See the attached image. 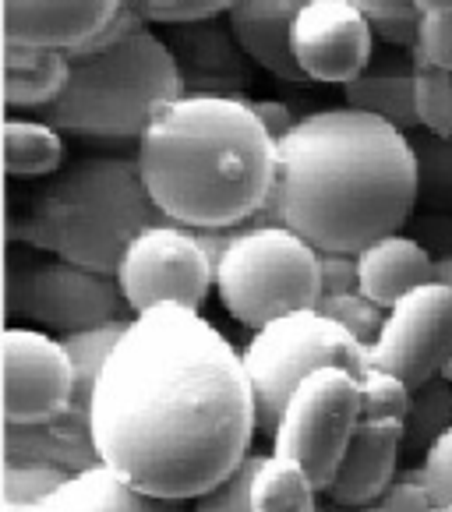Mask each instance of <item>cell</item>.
Instances as JSON below:
<instances>
[{
	"instance_id": "1",
	"label": "cell",
	"mask_w": 452,
	"mask_h": 512,
	"mask_svg": "<svg viewBox=\"0 0 452 512\" xmlns=\"http://www.w3.org/2000/svg\"><path fill=\"white\" fill-rule=\"evenodd\" d=\"M89 431L96 460L124 481L195 502L248 460L258 435L241 350L198 311L131 315L92 389Z\"/></svg>"
},
{
	"instance_id": "2",
	"label": "cell",
	"mask_w": 452,
	"mask_h": 512,
	"mask_svg": "<svg viewBox=\"0 0 452 512\" xmlns=\"http://www.w3.org/2000/svg\"><path fill=\"white\" fill-rule=\"evenodd\" d=\"M417 209V156L407 131L354 106H329L279 138L272 219L332 255L407 230Z\"/></svg>"
},
{
	"instance_id": "3",
	"label": "cell",
	"mask_w": 452,
	"mask_h": 512,
	"mask_svg": "<svg viewBox=\"0 0 452 512\" xmlns=\"http://www.w3.org/2000/svg\"><path fill=\"white\" fill-rule=\"evenodd\" d=\"M135 159L156 209L188 230L248 226L276 195L279 142L244 96H181L159 106Z\"/></svg>"
},
{
	"instance_id": "4",
	"label": "cell",
	"mask_w": 452,
	"mask_h": 512,
	"mask_svg": "<svg viewBox=\"0 0 452 512\" xmlns=\"http://www.w3.org/2000/svg\"><path fill=\"white\" fill-rule=\"evenodd\" d=\"M163 219L135 156H89L53 174L32 198L22 241L53 258L117 276L128 244Z\"/></svg>"
},
{
	"instance_id": "5",
	"label": "cell",
	"mask_w": 452,
	"mask_h": 512,
	"mask_svg": "<svg viewBox=\"0 0 452 512\" xmlns=\"http://www.w3.org/2000/svg\"><path fill=\"white\" fill-rule=\"evenodd\" d=\"M184 96V71L166 39L145 25L110 50L71 53V78L39 121L89 142H142L159 106Z\"/></svg>"
},
{
	"instance_id": "6",
	"label": "cell",
	"mask_w": 452,
	"mask_h": 512,
	"mask_svg": "<svg viewBox=\"0 0 452 512\" xmlns=\"http://www.w3.org/2000/svg\"><path fill=\"white\" fill-rule=\"evenodd\" d=\"M216 294L226 315L251 332L294 311H311L322 301V251L297 230L276 223H248L216 258Z\"/></svg>"
},
{
	"instance_id": "7",
	"label": "cell",
	"mask_w": 452,
	"mask_h": 512,
	"mask_svg": "<svg viewBox=\"0 0 452 512\" xmlns=\"http://www.w3.org/2000/svg\"><path fill=\"white\" fill-rule=\"evenodd\" d=\"M244 371L255 389L258 435L272 438L276 421L287 407L290 392L318 368H347L354 375H368V347L336 318L322 315L318 308L294 311L276 322L251 332L248 347L241 350Z\"/></svg>"
},
{
	"instance_id": "8",
	"label": "cell",
	"mask_w": 452,
	"mask_h": 512,
	"mask_svg": "<svg viewBox=\"0 0 452 512\" xmlns=\"http://www.w3.org/2000/svg\"><path fill=\"white\" fill-rule=\"evenodd\" d=\"M364 414L361 375L347 368H318L290 392L272 431V452L294 460L318 491H329L347 445Z\"/></svg>"
},
{
	"instance_id": "9",
	"label": "cell",
	"mask_w": 452,
	"mask_h": 512,
	"mask_svg": "<svg viewBox=\"0 0 452 512\" xmlns=\"http://www.w3.org/2000/svg\"><path fill=\"white\" fill-rule=\"evenodd\" d=\"M223 244L226 234L212 241L205 230H188L170 219L145 226L117 265V283L131 315H142L159 304L202 311L216 290V258Z\"/></svg>"
},
{
	"instance_id": "10",
	"label": "cell",
	"mask_w": 452,
	"mask_h": 512,
	"mask_svg": "<svg viewBox=\"0 0 452 512\" xmlns=\"http://www.w3.org/2000/svg\"><path fill=\"white\" fill-rule=\"evenodd\" d=\"M361 385L364 414L329 484V498L343 509H368L378 502L392 477L400 474V452L407 449V410L414 396L407 382L385 371H368Z\"/></svg>"
},
{
	"instance_id": "11",
	"label": "cell",
	"mask_w": 452,
	"mask_h": 512,
	"mask_svg": "<svg viewBox=\"0 0 452 512\" xmlns=\"http://www.w3.org/2000/svg\"><path fill=\"white\" fill-rule=\"evenodd\" d=\"M452 361V287L431 279L424 287L385 311L382 332L368 347L371 371H385L407 382V389H421L431 378H442Z\"/></svg>"
},
{
	"instance_id": "12",
	"label": "cell",
	"mask_w": 452,
	"mask_h": 512,
	"mask_svg": "<svg viewBox=\"0 0 452 512\" xmlns=\"http://www.w3.org/2000/svg\"><path fill=\"white\" fill-rule=\"evenodd\" d=\"M4 350V424L43 428L61 421L75 403L78 375L61 339L29 325H8Z\"/></svg>"
},
{
	"instance_id": "13",
	"label": "cell",
	"mask_w": 452,
	"mask_h": 512,
	"mask_svg": "<svg viewBox=\"0 0 452 512\" xmlns=\"http://www.w3.org/2000/svg\"><path fill=\"white\" fill-rule=\"evenodd\" d=\"M124 311L131 308L117 276L64 262V258H46L32 265L22 315H29L43 329L68 336V332H82L92 325L117 322L124 318Z\"/></svg>"
},
{
	"instance_id": "14",
	"label": "cell",
	"mask_w": 452,
	"mask_h": 512,
	"mask_svg": "<svg viewBox=\"0 0 452 512\" xmlns=\"http://www.w3.org/2000/svg\"><path fill=\"white\" fill-rule=\"evenodd\" d=\"M290 53L308 82L347 85L375 61V29L350 0H308L290 32Z\"/></svg>"
},
{
	"instance_id": "15",
	"label": "cell",
	"mask_w": 452,
	"mask_h": 512,
	"mask_svg": "<svg viewBox=\"0 0 452 512\" xmlns=\"http://www.w3.org/2000/svg\"><path fill=\"white\" fill-rule=\"evenodd\" d=\"M128 0H4V43L78 53Z\"/></svg>"
},
{
	"instance_id": "16",
	"label": "cell",
	"mask_w": 452,
	"mask_h": 512,
	"mask_svg": "<svg viewBox=\"0 0 452 512\" xmlns=\"http://www.w3.org/2000/svg\"><path fill=\"white\" fill-rule=\"evenodd\" d=\"M170 50L184 71V96H241V43L212 18L170 25Z\"/></svg>"
},
{
	"instance_id": "17",
	"label": "cell",
	"mask_w": 452,
	"mask_h": 512,
	"mask_svg": "<svg viewBox=\"0 0 452 512\" xmlns=\"http://www.w3.org/2000/svg\"><path fill=\"white\" fill-rule=\"evenodd\" d=\"M304 4L308 0H237L226 11V25L262 71L283 82H308L290 53V32Z\"/></svg>"
},
{
	"instance_id": "18",
	"label": "cell",
	"mask_w": 452,
	"mask_h": 512,
	"mask_svg": "<svg viewBox=\"0 0 452 512\" xmlns=\"http://www.w3.org/2000/svg\"><path fill=\"white\" fill-rule=\"evenodd\" d=\"M357 269H361V294L385 311L410 290L438 279V262L403 230L368 244L357 255Z\"/></svg>"
},
{
	"instance_id": "19",
	"label": "cell",
	"mask_w": 452,
	"mask_h": 512,
	"mask_svg": "<svg viewBox=\"0 0 452 512\" xmlns=\"http://www.w3.org/2000/svg\"><path fill=\"white\" fill-rule=\"evenodd\" d=\"M36 509L39 512H188L174 498H159L135 488L117 470L106 467V463H92V467L71 474Z\"/></svg>"
},
{
	"instance_id": "20",
	"label": "cell",
	"mask_w": 452,
	"mask_h": 512,
	"mask_svg": "<svg viewBox=\"0 0 452 512\" xmlns=\"http://www.w3.org/2000/svg\"><path fill=\"white\" fill-rule=\"evenodd\" d=\"M417 64L410 57H375L354 82L343 85V103L354 110L375 113L392 128L414 131L421 128L417 121Z\"/></svg>"
},
{
	"instance_id": "21",
	"label": "cell",
	"mask_w": 452,
	"mask_h": 512,
	"mask_svg": "<svg viewBox=\"0 0 452 512\" xmlns=\"http://www.w3.org/2000/svg\"><path fill=\"white\" fill-rule=\"evenodd\" d=\"M71 78V53L4 43V103L8 110H46Z\"/></svg>"
},
{
	"instance_id": "22",
	"label": "cell",
	"mask_w": 452,
	"mask_h": 512,
	"mask_svg": "<svg viewBox=\"0 0 452 512\" xmlns=\"http://www.w3.org/2000/svg\"><path fill=\"white\" fill-rule=\"evenodd\" d=\"M64 142L61 131L46 121H29L11 113L4 121V166L15 181H36V177L61 174Z\"/></svg>"
},
{
	"instance_id": "23",
	"label": "cell",
	"mask_w": 452,
	"mask_h": 512,
	"mask_svg": "<svg viewBox=\"0 0 452 512\" xmlns=\"http://www.w3.org/2000/svg\"><path fill=\"white\" fill-rule=\"evenodd\" d=\"M315 495L318 488L294 460L269 452L251 488V505L255 512H318Z\"/></svg>"
},
{
	"instance_id": "24",
	"label": "cell",
	"mask_w": 452,
	"mask_h": 512,
	"mask_svg": "<svg viewBox=\"0 0 452 512\" xmlns=\"http://www.w3.org/2000/svg\"><path fill=\"white\" fill-rule=\"evenodd\" d=\"M417 156V205L424 212H452V135L410 138Z\"/></svg>"
},
{
	"instance_id": "25",
	"label": "cell",
	"mask_w": 452,
	"mask_h": 512,
	"mask_svg": "<svg viewBox=\"0 0 452 512\" xmlns=\"http://www.w3.org/2000/svg\"><path fill=\"white\" fill-rule=\"evenodd\" d=\"M452 424V382L431 378L414 389L407 410V449H428Z\"/></svg>"
},
{
	"instance_id": "26",
	"label": "cell",
	"mask_w": 452,
	"mask_h": 512,
	"mask_svg": "<svg viewBox=\"0 0 452 512\" xmlns=\"http://www.w3.org/2000/svg\"><path fill=\"white\" fill-rule=\"evenodd\" d=\"M68 477L71 470H64L61 463L32 460V456H8V467H4V502L39 505L61 488Z\"/></svg>"
},
{
	"instance_id": "27",
	"label": "cell",
	"mask_w": 452,
	"mask_h": 512,
	"mask_svg": "<svg viewBox=\"0 0 452 512\" xmlns=\"http://www.w3.org/2000/svg\"><path fill=\"white\" fill-rule=\"evenodd\" d=\"M414 53V50H410ZM417 64V121L428 135H452V71L435 68L414 53Z\"/></svg>"
},
{
	"instance_id": "28",
	"label": "cell",
	"mask_w": 452,
	"mask_h": 512,
	"mask_svg": "<svg viewBox=\"0 0 452 512\" xmlns=\"http://www.w3.org/2000/svg\"><path fill=\"white\" fill-rule=\"evenodd\" d=\"M262 463H265V456L251 452L248 460L226 477V481H219L216 488L198 495L188 512H255V505H251V488H255V477H258V470H262Z\"/></svg>"
},
{
	"instance_id": "29",
	"label": "cell",
	"mask_w": 452,
	"mask_h": 512,
	"mask_svg": "<svg viewBox=\"0 0 452 512\" xmlns=\"http://www.w3.org/2000/svg\"><path fill=\"white\" fill-rule=\"evenodd\" d=\"M318 311L336 318L343 329L354 332L364 347L375 343V336L382 332V322H385V308H378L375 301H368L361 290H350V294H325L322 301H318Z\"/></svg>"
},
{
	"instance_id": "30",
	"label": "cell",
	"mask_w": 452,
	"mask_h": 512,
	"mask_svg": "<svg viewBox=\"0 0 452 512\" xmlns=\"http://www.w3.org/2000/svg\"><path fill=\"white\" fill-rule=\"evenodd\" d=\"M424 484L438 509H452V424L424 449Z\"/></svg>"
},
{
	"instance_id": "31",
	"label": "cell",
	"mask_w": 452,
	"mask_h": 512,
	"mask_svg": "<svg viewBox=\"0 0 452 512\" xmlns=\"http://www.w3.org/2000/svg\"><path fill=\"white\" fill-rule=\"evenodd\" d=\"M428 484H424V470H403L392 477L389 488L378 495V502L368 505V512H428L431 509Z\"/></svg>"
},
{
	"instance_id": "32",
	"label": "cell",
	"mask_w": 452,
	"mask_h": 512,
	"mask_svg": "<svg viewBox=\"0 0 452 512\" xmlns=\"http://www.w3.org/2000/svg\"><path fill=\"white\" fill-rule=\"evenodd\" d=\"M414 53L435 68L452 71V11H421Z\"/></svg>"
},
{
	"instance_id": "33",
	"label": "cell",
	"mask_w": 452,
	"mask_h": 512,
	"mask_svg": "<svg viewBox=\"0 0 452 512\" xmlns=\"http://www.w3.org/2000/svg\"><path fill=\"white\" fill-rule=\"evenodd\" d=\"M407 234L435 262H449L452 258V212H414L407 223Z\"/></svg>"
},
{
	"instance_id": "34",
	"label": "cell",
	"mask_w": 452,
	"mask_h": 512,
	"mask_svg": "<svg viewBox=\"0 0 452 512\" xmlns=\"http://www.w3.org/2000/svg\"><path fill=\"white\" fill-rule=\"evenodd\" d=\"M371 29H375V39H382L385 46H396V50H414L417 32H421V11L407 8V11H400V15L371 18Z\"/></svg>"
},
{
	"instance_id": "35",
	"label": "cell",
	"mask_w": 452,
	"mask_h": 512,
	"mask_svg": "<svg viewBox=\"0 0 452 512\" xmlns=\"http://www.w3.org/2000/svg\"><path fill=\"white\" fill-rule=\"evenodd\" d=\"M237 0H184L181 8H170V11H149L145 22L149 25H184V22H205V18H216L226 15V11L234 8Z\"/></svg>"
},
{
	"instance_id": "36",
	"label": "cell",
	"mask_w": 452,
	"mask_h": 512,
	"mask_svg": "<svg viewBox=\"0 0 452 512\" xmlns=\"http://www.w3.org/2000/svg\"><path fill=\"white\" fill-rule=\"evenodd\" d=\"M322 290L325 294H350V290H361L357 255H332V251H322Z\"/></svg>"
},
{
	"instance_id": "37",
	"label": "cell",
	"mask_w": 452,
	"mask_h": 512,
	"mask_svg": "<svg viewBox=\"0 0 452 512\" xmlns=\"http://www.w3.org/2000/svg\"><path fill=\"white\" fill-rule=\"evenodd\" d=\"M255 113H258V117H262V124H265V128H269V135L276 138V142H279V138H283V135H287V131L294 128V124H297L294 117H290L287 106L276 103V99H255Z\"/></svg>"
},
{
	"instance_id": "38",
	"label": "cell",
	"mask_w": 452,
	"mask_h": 512,
	"mask_svg": "<svg viewBox=\"0 0 452 512\" xmlns=\"http://www.w3.org/2000/svg\"><path fill=\"white\" fill-rule=\"evenodd\" d=\"M350 4H357V8L364 11L368 18H382V15H400V11H407L410 4L407 0H350Z\"/></svg>"
},
{
	"instance_id": "39",
	"label": "cell",
	"mask_w": 452,
	"mask_h": 512,
	"mask_svg": "<svg viewBox=\"0 0 452 512\" xmlns=\"http://www.w3.org/2000/svg\"><path fill=\"white\" fill-rule=\"evenodd\" d=\"M138 8H142V15H149V11H170V8H181L184 0H135Z\"/></svg>"
},
{
	"instance_id": "40",
	"label": "cell",
	"mask_w": 452,
	"mask_h": 512,
	"mask_svg": "<svg viewBox=\"0 0 452 512\" xmlns=\"http://www.w3.org/2000/svg\"><path fill=\"white\" fill-rule=\"evenodd\" d=\"M417 11H452V0H407Z\"/></svg>"
},
{
	"instance_id": "41",
	"label": "cell",
	"mask_w": 452,
	"mask_h": 512,
	"mask_svg": "<svg viewBox=\"0 0 452 512\" xmlns=\"http://www.w3.org/2000/svg\"><path fill=\"white\" fill-rule=\"evenodd\" d=\"M438 279H442V283H449V287H452V258H449V262H438ZM442 378H449V382H452V361L445 364Z\"/></svg>"
},
{
	"instance_id": "42",
	"label": "cell",
	"mask_w": 452,
	"mask_h": 512,
	"mask_svg": "<svg viewBox=\"0 0 452 512\" xmlns=\"http://www.w3.org/2000/svg\"><path fill=\"white\" fill-rule=\"evenodd\" d=\"M4 512H39L36 505H22V502H4Z\"/></svg>"
},
{
	"instance_id": "43",
	"label": "cell",
	"mask_w": 452,
	"mask_h": 512,
	"mask_svg": "<svg viewBox=\"0 0 452 512\" xmlns=\"http://www.w3.org/2000/svg\"><path fill=\"white\" fill-rule=\"evenodd\" d=\"M428 512H452V509H438V505H431V509Z\"/></svg>"
},
{
	"instance_id": "44",
	"label": "cell",
	"mask_w": 452,
	"mask_h": 512,
	"mask_svg": "<svg viewBox=\"0 0 452 512\" xmlns=\"http://www.w3.org/2000/svg\"><path fill=\"white\" fill-rule=\"evenodd\" d=\"M364 512H368V509H364Z\"/></svg>"
}]
</instances>
